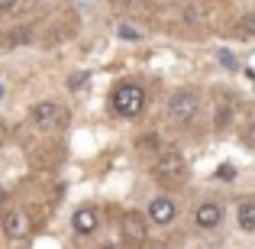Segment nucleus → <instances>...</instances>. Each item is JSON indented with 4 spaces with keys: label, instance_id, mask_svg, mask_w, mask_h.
<instances>
[{
    "label": "nucleus",
    "instance_id": "16",
    "mask_svg": "<svg viewBox=\"0 0 255 249\" xmlns=\"http://www.w3.org/2000/svg\"><path fill=\"white\" fill-rule=\"evenodd\" d=\"M13 6H16V0H0V10H3V13L13 10Z\"/></svg>",
    "mask_w": 255,
    "mask_h": 249
},
{
    "label": "nucleus",
    "instance_id": "17",
    "mask_svg": "<svg viewBox=\"0 0 255 249\" xmlns=\"http://www.w3.org/2000/svg\"><path fill=\"white\" fill-rule=\"evenodd\" d=\"M249 139H255V120L249 123Z\"/></svg>",
    "mask_w": 255,
    "mask_h": 249
},
{
    "label": "nucleus",
    "instance_id": "15",
    "mask_svg": "<svg viewBox=\"0 0 255 249\" xmlns=\"http://www.w3.org/2000/svg\"><path fill=\"white\" fill-rule=\"evenodd\" d=\"M84 78H87V75H75V78H71V81H68V87H75V91H78V87H81V81H84Z\"/></svg>",
    "mask_w": 255,
    "mask_h": 249
},
{
    "label": "nucleus",
    "instance_id": "2",
    "mask_svg": "<svg viewBox=\"0 0 255 249\" xmlns=\"http://www.w3.org/2000/svg\"><path fill=\"white\" fill-rule=\"evenodd\" d=\"M200 110V97L194 91H174L168 97V120L171 123H191Z\"/></svg>",
    "mask_w": 255,
    "mask_h": 249
},
{
    "label": "nucleus",
    "instance_id": "3",
    "mask_svg": "<svg viewBox=\"0 0 255 249\" xmlns=\"http://www.w3.org/2000/svg\"><path fill=\"white\" fill-rule=\"evenodd\" d=\"M32 123H36L39 130H45V133L62 130V126H65V110H62V104H55V100L36 104V107H32Z\"/></svg>",
    "mask_w": 255,
    "mask_h": 249
},
{
    "label": "nucleus",
    "instance_id": "14",
    "mask_svg": "<svg viewBox=\"0 0 255 249\" xmlns=\"http://www.w3.org/2000/svg\"><path fill=\"white\" fill-rule=\"evenodd\" d=\"M120 36L129 39V42H136V39H139V29H132V26H120Z\"/></svg>",
    "mask_w": 255,
    "mask_h": 249
},
{
    "label": "nucleus",
    "instance_id": "4",
    "mask_svg": "<svg viewBox=\"0 0 255 249\" xmlns=\"http://www.w3.org/2000/svg\"><path fill=\"white\" fill-rule=\"evenodd\" d=\"M145 237H149V230H145L142 214H126V217L120 220V240H123L126 246L139 249V246L145 243Z\"/></svg>",
    "mask_w": 255,
    "mask_h": 249
},
{
    "label": "nucleus",
    "instance_id": "10",
    "mask_svg": "<svg viewBox=\"0 0 255 249\" xmlns=\"http://www.w3.org/2000/svg\"><path fill=\"white\" fill-rule=\"evenodd\" d=\"M236 220L246 233H255V201H243L236 211Z\"/></svg>",
    "mask_w": 255,
    "mask_h": 249
},
{
    "label": "nucleus",
    "instance_id": "20",
    "mask_svg": "<svg viewBox=\"0 0 255 249\" xmlns=\"http://www.w3.org/2000/svg\"><path fill=\"white\" fill-rule=\"evenodd\" d=\"M0 94H3V87H0Z\"/></svg>",
    "mask_w": 255,
    "mask_h": 249
},
{
    "label": "nucleus",
    "instance_id": "8",
    "mask_svg": "<svg viewBox=\"0 0 255 249\" xmlns=\"http://www.w3.org/2000/svg\"><path fill=\"white\" fill-rule=\"evenodd\" d=\"M194 220H197V227H200V230H213V227H217L220 220H223V207H220V204H213V201H207V204H200V207H197Z\"/></svg>",
    "mask_w": 255,
    "mask_h": 249
},
{
    "label": "nucleus",
    "instance_id": "7",
    "mask_svg": "<svg viewBox=\"0 0 255 249\" xmlns=\"http://www.w3.org/2000/svg\"><path fill=\"white\" fill-rule=\"evenodd\" d=\"M178 217V207H174V201H168V198H155L149 204V220L152 224H171V220Z\"/></svg>",
    "mask_w": 255,
    "mask_h": 249
},
{
    "label": "nucleus",
    "instance_id": "6",
    "mask_svg": "<svg viewBox=\"0 0 255 249\" xmlns=\"http://www.w3.org/2000/svg\"><path fill=\"white\" fill-rule=\"evenodd\" d=\"M29 214H23V211H6L3 214V230H6V237L10 240H23L26 233H29Z\"/></svg>",
    "mask_w": 255,
    "mask_h": 249
},
{
    "label": "nucleus",
    "instance_id": "18",
    "mask_svg": "<svg viewBox=\"0 0 255 249\" xmlns=\"http://www.w3.org/2000/svg\"><path fill=\"white\" fill-rule=\"evenodd\" d=\"M249 78H252V81H255V71H252V68H249Z\"/></svg>",
    "mask_w": 255,
    "mask_h": 249
},
{
    "label": "nucleus",
    "instance_id": "9",
    "mask_svg": "<svg viewBox=\"0 0 255 249\" xmlns=\"http://www.w3.org/2000/svg\"><path fill=\"white\" fill-rule=\"evenodd\" d=\"M71 224H75V230L81 233V237H87V233L97 230V211H94V207H81V211H75Z\"/></svg>",
    "mask_w": 255,
    "mask_h": 249
},
{
    "label": "nucleus",
    "instance_id": "1",
    "mask_svg": "<svg viewBox=\"0 0 255 249\" xmlns=\"http://www.w3.org/2000/svg\"><path fill=\"white\" fill-rule=\"evenodd\" d=\"M110 107L120 113V117L132 120V117H139V113L145 110V91L139 84H120L117 91L110 94Z\"/></svg>",
    "mask_w": 255,
    "mask_h": 249
},
{
    "label": "nucleus",
    "instance_id": "19",
    "mask_svg": "<svg viewBox=\"0 0 255 249\" xmlns=\"http://www.w3.org/2000/svg\"><path fill=\"white\" fill-rule=\"evenodd\" d=\"M104 249H113V246H104Z\"/></svg>",
    "mask_w": 255,
    "mask_h": 249
},
{
    "label": "nucleus",
    "instance_id": "13",
    "mask_svg": "<svg viewBox=\"0 0 255 249\" xmlns=\"http://www.w3.org/2000/svg\"><path fill=\"white\" fill-rule=\"evenodd\" d=\"M217 178H226V181L236 178V168H233V165H220V168H217Z\"/></svg>",
    "mask_w": 255,
    "mask_h": 249
},
{
    "label": "nucleus",
    "instance_id": "12",
    "mask_svg": "<svg viewBox=\"0 0 255 249\" xmlns=\"http://www.w3.org/2000/svg\"><path fill=\"white\" fill-rule=\"evenodd\" d=\"M217 58H220V65H223V68H230V71L236 68V55H233V52H220Z\"/></svg>",
    "mask_w": 255,
    "mask_h": 249
},
{
    "label": "nucleus",
    "instance_id": "5",
    "mask_svg": "<svg viewBox=\"0 0 255 249\" xmlns=\"http://www.w3.org/2000/svg\"><path fill=\"white\" fill-rule=\"evenodd\" d=\"M155 175L162 181H178V178H184L187 175V162L178 156V152H171V156H162L155 162Z\"/></svg>",
    "mask_w": 255,
    "mask_h": 249
},
{
    "label": "nucleus",
    "instance_id": "11",
    "mask_svg": "<svg viewBox=\"0 0 255 249\" xmlns=\"http://www.w3.org/2000/svg\"><path fill=\"white\" fill-rule=\"evenodd\" d=\"M239 36H255V13L239 19Z\"/></svg>",
    "mask_w": 255,
    "mask_h": 249
}]
</instances>
